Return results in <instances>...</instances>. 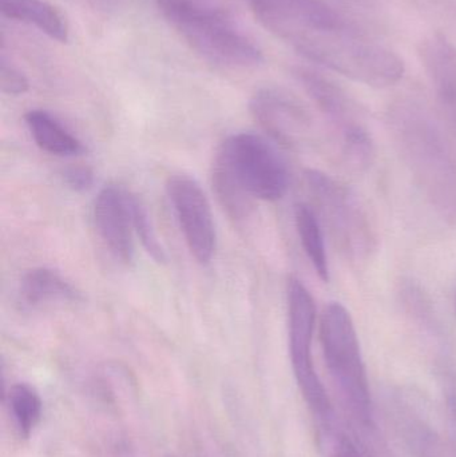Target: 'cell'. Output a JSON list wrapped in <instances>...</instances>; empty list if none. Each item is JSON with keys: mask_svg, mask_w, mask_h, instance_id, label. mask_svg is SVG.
Returning <instances> with one entry per match:
<instances>
[{"mask_svg": "<svg viewBox=\"0 0 456 457\" xmlns=\"http://www.w3.org/2000/svg\"><path fill=\"white\" fill-rule=\"evenodd\" d=\"M320 343L340 408L361 453L367 457H394L377 426L355 324L342 303L324 308Z\"/></svg>", "mask_w": 456, "mask_h": 457, "instance_id": "obj_1", "label": "cell"}, {"mask_svg": "<svg viewBox=\"0 0 456 457\" xmlns=\"http://www.w3.org/2000/svg\"><path fill=\"white\" fill-rule=\"evenodd\" d=\"M387 123L415 184L435 213L456 227V152L441 125L415 99L393 104Z\"/></svg>", "mask_w": 456, "mask_h": 457, "instance_id": "obj_2", "label": "cell"}, {"mask_svg": "<svg viewBox=\"0 0 456 457\" xmlns=\"http://www.w3.org/2000/svg\"><path fill=\"white\" fill-rule=\"evenodd\" d=\"M158 12L205 61L228 69H252L262 51L227 13L201 0H153Z\"/></svg>", "mask_w": 456, "mask_h": 457, "instance_id": "obj_3", "label": "cell"}, {"mask_svg": "<svg viewBox=\"0 0 456 457\" xmlns=\"http://www.w3.org/2000/svg\"><path fill=\"white\" fill-rule=\"evenodd\" d=\"M316 109L326 120L340 157L356 170H366L375 158V144L363 112L352 96L334 80L315 70H294Z\"/></svg>", "mask_w": 456, "mask_h": 457, "instance_id": "obj_4", "label": "cell"}, {"mask_svg": "<svg viewBox=\"0 0 456 457\" xmlns=\"http://www.w3.org/2000/svg\"><path fill=\"white\" fill-rule=\"evenodd\" d=\"M288 300L289 356L294 378L326 436L335 432V412L326 386L319 378L313 360L312 343L315 332L316 306L312 295L300 279L291 278L286 290Z\"/></svg>", "mask_w": 456, "mask_h": 457, "instance_id": "obj_5", "label": "cell"}, {"mask_svg": "<svg viewBox=\"0 0 456 457\" xmlns=\"http://www.w3.org/2000/svg\"><path fill=\"white\" fill-rule=\"evenodd\" d=\"M219 162L252 198L278 201L289 187V173L278 150L253 133H240L225 139L217 152Z\"/></svg>", "mask_w": 456, "mask_h": 457, "instance_id": "obj_6", "label": "cell"}, {"mask_svg": "<svg viewBox=\"0 0 456 457\" xmlns=\"http://www.w3.org/2000/svg\"><path fill=\"white\" fill-rule=\"evenodd\" d=\"M316 206L337 246L351 261H364L374 252L377 238L367 212L352 190L319 170L305 173Z\"/></svg>", "mask_w": 456, "mask_h": 457, "instance_id": "obj_7", "label": "cell"}, {"mask_svg": "<svg viewBox=\"0 0 456 457\" xmlns=\"http://www.w3.org/2000/svg\"><path fill=\"white\" fill-rule=\"evenodd\" d=\"M166 193L190 253L198 263L206 265L216 252L217 236L203 187L187 174H173L166 182Z\"/></svg>", "mask_w": 456, "mask_h": 457, "instance_id": "obj_8", "label": "cell"}, {"mask_svg": "<svg viewBox=\"0 0 456 457\" xmlns=\"http://www.w3.org/2000/svg\"><path fill=\"white\" fill-rule=\"evenodd\" d=\"M249 109L265 133L281 146L299 149L312 139V115L296 96L286 91L261 88L252 96Z\"/></svg>", "mask_w": 456, "mask_h": 457, "instance_id": "obj_9", "label": "cell"}, {"mask_svg": "<svg viewBox=\"0 0 456 457\" xmlns=\"http://www.w3.org/2000/svg\"><path fill=\"white\" fill-rule=\"evenodd\" d=\"M130 195L117 185H107L94 204V222L99 237L109 252L123 263H130L134 258Z\"/></svg>", "mask_w": 456, "mask_h": 457, "instance_id": "obj_10", "label": "cell"}, {"mask_svg": "<svg viewBox=\"0 0 456 457\" xmlns=\"http://www.w3.org/2000/svg\"><path fill=\"white\" fill-rule=\"evenodd\" d=\"M19 303L24 308L37 309L54 303L77 301L75 287L56 270L35 268L21 277L19 284Z\"/></svg>", "mask_w": 456, "mask_h": 457, "instance_id": "obj_11", "label": "cell"}, {"mask_svg": "<svg viewBox=\"0 0 456 457\" xmlns=\"http://www.w3.org/2000/svg\"><path fill=\"white\" fill-rule=\"evenodd\" d=\"M0 12L4 18L35 27L56 42L69 40L66 18L47 0H0Z\"/></svg>", "mask_w": 456, "mask_h": 457, "instance_id": "obj_12", "label": "cell"}, {"mask_svg": "<svg viewBox=\"0 0 456 457\" xmlns=\"http://www.w3.org/2000/svg\"><path fill=\"white\" fill-rule=\"evenodd\" d=\"M395 421L407 447L415 457H456V445L444 442L425 419L398 403Z\"/></svg>", "mask_w": 456, "mask_h": 457, "instance_id": "obj_13", "label": "cell"}, {"mask_svg": "<svg viewBox=\"0 0 456 457\" xmlns=\"http://www.w3.org/2000/svg\"><path fill=\"white\" fill-rule=\"evenodd\" d=\"M24 122L35 144L43 152L58 157H77L85 153L82 141L45 110H29L24 115Z\"/></svg>", "mask_w": 456, "mask_h": 457, "instance_id": "obj_14", "label": "cell"}, {"mask_svg": "<svg viewBox=\"0 0 456 457\" xmlns=\"http://www.w3.org/2000/svg\"><path fill=\"white\" fill-rule=\"evenodd\" d=\"M294 224L308 260L312 263L321 281L328 282V255H327L320 219L315 209L308 204H297L294 208Z\"/></svg>", "mask_w": 456, "mask_h": 457, "instance_id": "obj_15", "label": "cell"}, {"mask_svg": "<svg viewBox=\"0 0 456 457\" xmlns=\"http://www.w3.org/2000/svg\"><path fill=\"white\" fill-rule=\"evenodd\" d=\"M211 185L217 200L230 219L244 221L251 216L253 198L245 190L241 189L240 185L216 161L211 169Z\"/></svg>", "mask_w": 456, "mask_h": 457, "instance_id": "obj_16", "label": "cell"}, {"mask_svg": "<svg viewBox=\"0 0 456 457\" xmlns=\"http://www.w3.org/2000/svg\"><path fill=\"white\" fill-rule=\"evenodd\" d=\"M7 399L19 435L29 439L42 416L43 404L39 394L29 384L19 383L11 386Z\"/></svg>", "mask_w": 456, "mask_h": 457, "instance_id": "obj_17", "label": "cell"}, {"mask_svg": "<svg viewBox=\"0 0 456 457\" xmlns=\"http://www.w3.org/2000/svg\"><path fill=\"white\" fill-rule=\"evenodd\" d=\"M131 220H133L134 233L139 237L146 252L152 255L153 260L162 263L166 261L165 249L158 239L152 220L144 204L136 197L130 195Z\"/></svg>", "mask_w": 456, "mask_h": 457, "instance_id": "obj_18", "label": "cell"}, {"mask_svg": "<svg viewBox=\"0 0 456 457\" xmlns=\"http://www.w3.org/2000/svg\"><path fill=\"white\" fill-rule=\"evenodd\" d=\"M0 88L7 96H23L29 91V83L26 75L7 61L4 54L0 58Z\"/></svg>", "mask_w": 456, "mask_h": 457, "instance_id": "obj_19", "label": "cell"}, {"mask_svg": "<svg viewBox=\"0 0 456 457\" xmlns=\"http://www.w3.org/2000/svg\"><path fill=\"white\" fill-rule=\"evenodd\" d=\"M63 181L74 192H87L93 187L94 173L85 166H74L63 171Z\"/></svg>", "mask_w": 456, "mask_h": 457, "instance_id": "obj_20", "label": "cell"}, {"mask_svg": "<svg viewBox=\"0 0 456 457\" xmlns=\"http://www.w3.org/2000/svg\"><path fill=\"white\" fill-rule=\"evenodd\" d=\"M435 93L439 102L444 106V112L456 126V82L446 86V87L439 88Z\"/></svg>", "mask_w": 456, "mask_h": 457, "instance_id": "obj_21", "label": "cell"}, {"mask_svg": "<svg viewBox=\"0 0 456 457\" xmlns=\"http://www.w3.org/2000/svg\"><path fill=\"white\" fill-rule=\"evenodd\" d=\"M335 440H336V445L329 457H366L350 437L340 435V436L335 437Z\"/></svg>", "mask_w": 456, "mask_h": 457, "instance_id": "obj_22", "label": "cell"}, {"mask_svg": "<svg viewBox=\"0 0 456 457\" xmlns=\"http://www.w3.org/2000/svg\"><path fill=\"white\" fill-rule=\"evenodd\" d=\"M447 407H449L450 416H452L454 426L456 427V386H452L446 395Z\"/></svg>", "mask_w": 456, "mask_h": 457, "instance_id": "obj_23", "label": "cell"}, {"mask_svg": "<svg viewBox=\"0 0 456 457\" xmlns=\"http://www.w3.org/2000/svg\"><path fill=\"white\" fill-rule=\"evenodd\" d=\"M455 311H456V293H455Z\"/></svg>", "mask_w": 456, "mask_h": 457, "instance_id": "obj_24", "label": "cell"}, {"mask_svg": "<svg viewBox=\"0 0 456 457\" xmlns=\"http://www.w3.org/2000/svg\"><path fill=\"white\" fill-rule=\"evenodd\" d=\"M166 457H176V456H166Z\"/></svg>", "mask_w": 456, "mask_h": 457, "instance_id": "obj_25", "label": "cell"}]
</instances>
